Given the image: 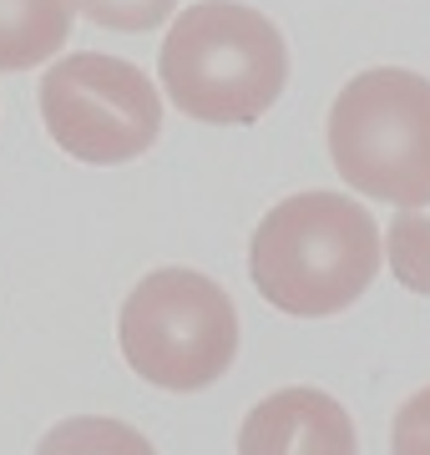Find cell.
I'll use <instances>...</instances> for the list:
<instances>
[{
  "mask_svg": "<svg viewBox=\"0 0 430 455\" xmlns=\"http://www.w3.org/2000/svg\"><path fill=\"white\" fill-rule=\"evenodd\" d=\"M249 274L274 309L324 319L375 283L380 228L345 193H294L259 223Z\"/></svg>",
  "mask_w": 430,
  "mask_h": 455,
  "instance_id": "obj_1",
  "label": "cell"
},
{
  "mask_svg": "<svg viewBox=\"0 0 430 455\" xmlns=\"http://www.w3.org/2000/svg\"><path fill=\"white\" fill-rule=\"evenodd\" d=\"M157 71L178 112L213 127H249L283 97L289 51L268 16L238 0H198L172 20Z\"/></svg>",
  "mask_w": 430,
  "mask_h": 455,
  "instance_id": "obj_2",
  "label": "cell"
},
{
  "mask_svg": "<svg viewBox=\"0 0 430 455\" xmlns=\"http://www.w3.org/2000/svg\"><path fill=\"white\" fill-rule=\"evenodd\" d=\"M330 157L364 197L395 208L430 203V82L400 66L360 71L334 97Z\"/></svg>",
  "mask_w": 430,
  "mask_h": 455,
  "instance_id": "obj_3",
  "label": "cell"
},
{
  "mask_svg": "<svg viewBox=\"0 0 430 455\" xmlns=\"http://www.w3.org/2000/svg\"><path fill=\"white\" fill-rule=\"evenodd\" d=\"M122 355L157 390H208L238 359V309L198 268H157L122 304Z\"/></svg>",
  "mask_w": 430,
  "mask_h": 455,
  "instance_id": "obj_4",
  "label": "cell"
},
{
  "mask_svg": "<svg viewBox=\"0 0 430 455\" xmlns=\"http://www.w3.org/2000/svg\"><path fill=\"white\" fill-rule=\"evenodd\" d=\"M41 122L76 163L112 167L142 157L163 132V101L142 66L101 51L61 56L41 76Z\"/></svg>",
  "mask_w": 430,
  "mask_h": 455,
  "instance_id": "obj_5",
  "label": "cell"
},
{
  "mask_svg": "<svg viewBox=\"0 0 430 455\" xmlns=\"http://www.w3.org/2000/svg\"><path fill=\"white\" fill-rule=\"evenodd\" d=\"M238 455H360V440L334 395L279 390L243 415Z\"/></svg>",
  "mask_w": 430,
  "mask_h": 455,
  "instance_id": "obj_6",
  "label": "cell"
},
{
  "mask_svg": "<svg viewBox=\"0 0 430 455\" xmlns=\"http://www.w3.org/2000/svg\"><path fill=\"white\" fill-rule=\"evenodd\" d=\"M71 0H0V71H31L67 46Z\"/></svg>",
  "mask_w": 430,
  "mask_h": 455,
  "instance_id": "obj_7",
  "label": "cell"
},
{
  "mask_svg": "<svg viewBox=\"0 0 430 455\" xmlns=\"http://www.w3.org/2000/svg\"><path fill=\"white\" fill-rule=\"evenodd\" d=\"M36 455H157L142 430L112 415H76V420L51 425Z\"/></svg>",
  "mask_w": 430,
  "mask_h": 455,
  "instance_id": "obj_8",
  "label": "cell"
},
{
  "mask_svg": "<svg viewBox=\"0 0 430 455\" xmlns=\"http://www.w3.org/2000/svg\"><path fill=\"white\" fill-rule=\"evenodd\" d=\"M390 268L410 293L430 299V208H410L390 223Z\"/></svg>",
  "mask_w": 430,
  "mask_h": 455,
  "instance_id": "obj_9",
  "label": "cell"
},
{
  "mask_svg": "<svg viewBox=\"0 0 430 455\" xmlns=\"http://www.w3.org/2000/svg\"><path fill=\"white\" fill-rule=\"evenodd\" d=\"M71 5L107 31H152L157 20L172 16L178 0H71Z\"/></svg>",
  "mask_w": 430,
  "mask_h": 455,
  "instance_id": "obj_10",
  "label": "cell"
},
{
  "mask_svg": "<svg viewBox=\"0 0 430 455\" xmlns=\"http://www.w3.org/2000/svg\"><path fill=\"white\" fill-rule=\"evenodd\" d=\"M390 451L395 455H430V385L415 390L400 405L395 425H390Z\"/></svg>",
  "mask_w": 430,
  "mask_h": 455,
  "instance_id": "obj_11",
  "label": "cell"
}]
</instances>
